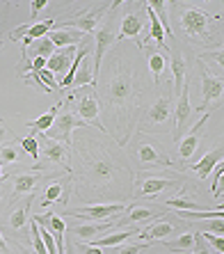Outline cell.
<instances>
[{
	"label": "cell",
	"instance_id": "52",
	"mask_svg": "<svg viewBox=\"0 0 224 254\" xmlns=\"http://www.w3.org/2000/svg\"><path fill=\"white\" fill-rule=\"evenodd\" d=\"M23 254H28V252H25V250H23Z\"/></svg>",
	"mask_w": 224,
	"mask_h": 254
},
{
	"label": "cell",
	"instance_id": "24",
	"mask_svg": "<svg viewBox=\"0 0 224 254\" xmlns=\"http://www.w3.org/2000/svg\"><path fill=\"white\" fill-rule=\"evenodd\" d=\"M135 234H140V231L133 227V229L117 231V234H110V236H103V238H99V241L89 243V245H96V248H112V245H121V243H126V238L135 236Z\"/></svg>",
	"mask_w": 224,
	"mask_h": 254
},
{
	"label": "cell",
	"instance_id": "50",
	"mask_svg": "<svg viewBox=\"0 0 224 254\" xmlns=\"http://www.w3.org/2000/svg\"><path fill=\"white\" fill-rule=\"evenodd\" d=\"M2 179H5V174H2V170H0V181H2Z\"/></svg>",
	"mask_w": 224,
	"mask_h": 254
},
{
	"label": "cell",
	"instance_id": "49",
	"mask_svg": "<svg viewBox=\"0 0 224 254\" xmlns=\"http://www.w3.org/2000/svg\"><path fill=\"white\" fill-rule=\"evenodd\" d=\"M2 135H5V128H0V140H2Z\"/></svg>",
	"mask_w": 224,
	"mask_h": 254
},
{
	"label": "cell",
	"instance_id": "20",
	"mask_svg": "<svg viewBox=\"0 0 224 254\" xmlns=\"http://www.w3.org/2000/svg\"><path fill=\"white\" fill-rule=\"evenodd\" d=\"M137 156H140L142 165H169V158H165L163 154H158L151 144L142 142L140 149H137Z\"/></svg>",
	"mask_w": 224,
	"mask_h": 254
},
{
	"label": "cell",
	"instance_id": "46",
	"mask_svg": "<svg viewBox=\"0 0 224 254\" xmlns=\"http://www.w3.org/2000/svg\"><path fill=\"white\" fill-rule=\"evenodd\" d=\"M0 252L9 254V248H7V243H5V238H2V234H0Z\"/></svg>",
	"mask_w": 224,
	"mask_h": 254
},
{
	"label": "cell",
	"instance_id": "17",
	"mask_svg": "<svg viewBox=\"0 0 224 254\" xmlns=\"http://www.w3.org/2000/svg\"><path fill=\"white\" fill-rule=\"evenodd\" d=\"M222 156H224V149H222V147H218V149H213V151H208V154L204 156V158H201L199 163L195 165V172L199 174V179H206L208 174H211V172L215 170L220 163H222Z\"/></svg>",
	"mask_w": 224,
	"mask_h": 254
},
{
	"label": "cell",
	"instance_id": "22",
	"mask_svg": "<svg viewBox=\"0 0 224 254\" xmlns=\"http://www.w3.org/2000/svg\"><path fill=\"white\" fill-rule=\"evenodd\" d=\"M169 186H171L169 179H163V177H149V179H144V184H142L140 195H144V197H156L158 192H163L165 188H169Z\"/></svg>",
	"mask_w": 224,
	"mask_h": 254
},
{
	"label": "cell",
	"instance_id": "28",
	"mask_svg": "<svg viewBox=\"0 0 224 254\" xmlns=\"http://www.w3.org/2000/svg\"><path fill=\"white\" fill-rule=\"evenodd\" d=\"M171 71H174V94L178 96L183 85H185V62H183V58H178V55L171 58Z\"/></svg>",
	"mask_w": 224,
	"mask_h": 254
},
{
	"label": "cell",
	"instance_id": "51",
	"mask_svg": "<svg viewBox=\"0 0 224 254\" xmlns=\"http://www.w3.org/2000/svg\"><path fill=\"white\" fill-rule=\"evenodd\" d=\"M0 48H2V37H0Z\"/></svg>",
	"mask_w": 224,
	"mask_h": 254
},
{
	"label": "cell",
	"instance_id": "16",
	"mask_svg": "<svg viewBox=\"0 0 224 254\" xmlns=\"http://www.w3.org/2000/svg\"><path fill=\"white\" fill-rule=\"evenodd\" d=\"M37 186H39V177L32 174V172H23V174H16L14 177V190L12 195L14 197H23V195H30L35 192Z\"/></svg>",
	"mask_w": 224,
	"mask_h": 254
},
{
	"label": "cell",
	"instance_id": "38",
	"mask_svg": "<svg viewBox=\"0 0 224 254\" xmlns=\"http://www.w3.org/2000/svg\"><path fill=\"white\" fill-rule=\"evenodd\" d=\"M21 147H23L30 156H35V158L39 156V142H37V137H35V135L23 137V140H21Z\"/></svg>",
	"mask_w": 224,
	"mask_h": 254
},
{
	"label": "cell",
	"instance_id": "12",
	"mask_svg": "<svg viewBox=\"0 0 224 254\" xmlns=\"http://www.w3.org/2000/svg\"><path fill=\"white\" fill-rule=\"evenodd\" d=\"M201 94H204V103H201L199 110H206L208 101L222 96V80L215 78V76H211L206 66H201Z\"/></svg>",
	"mask_w": 224,
	"mask_h": 254
},
{
	"label": "cell",
	"instance_id": "18",
	"mask_svg": "<svg viewBox=\"0 0 224 254\" xmlns=\"http://www.w3.org/2000/svg\"><path fill=\"white\" fill-rule=\"evenodd\" d=\"M110 227H112L110 220H103V222H85V225L71 227V234L85 241V238H94V236H99V234H106Z\"/></svg>",
	"mask_w": 224,
	"mask_h": 254
},
{
	"label": "cell",
	"instance_id": "30",
	"mask_svg": "<svg viewBox=\"0 0 224 254\" xmlns=\"http://www.w3.org/2000/svg\"><path fill=\"white\" fill-rule=\"evenodd\" d=\"M44 156H46V160H53V163H59V165H64L66 170H71V167L66 165V149L62 147V144H57V142H53V140L48 142Z\"/></svg>",
	"mask_w": 224,
	"mask_h": 254
},
{
	"label": "cell",
	"instance_id": "42",
	"mask_svg": "<svg viewBox=\"0 0 224 254\" xmlns=\"http://www.w3.org/2000/svg\"><path fill=\"white\" fill-rule=\"evenodd\" d=\"M46 5H48L46 0H37V2H30V12H32V18H35L37 14L42 12V9H44Z\"/></svg>",
	"mask_w": 224,
	"mask_h": 254
},
{
	"label": "cell",
	"instance_id": "33",
	"mask_svg": "<svg viewBox=\"0 0 224 254\" xmlns=\"http://www.w3.org/2000/svg\"><path fill=\"white\" fill-rule=\"evenodd\" d=\"M149 218H154V211H149L144 206H133L128 213V218H124L119 225H135V222H147Z\"/></svg>",
	"mask_w": 224,
	"mask_h": 254
},
{
	"label": "cell",
	"instance_id": "27",
	"mask_svg": "<svg viewBox=\"0 0 224 254\" xmlns=\"http://www.w3.org/2000/svg\"><path fill=\"white\" fill-rule=\"evenodd\" d=\"M59 108H62L59 103H57V106H53L46 115H42L39 119H35V122H28V126H30L32 130H42V133H46V130L51 128V126H53L55 117H57V113H59Z\"/></svg>",
	"mask_w": 224,
	"mask_h": 254
},
{
	"label": "cell",
	"instance_id": "48",
	"mask_svg": "<svg viewBox=\"0 0 224 254\" xmlns=\"http://www.w3.org/2000/svg\"><path fill=\"white\" fill-rule=\"evenodd\" d=\"M64 254H76V248H73L71 243H66V245H64Z\"/></svg>",
	"mask_w": 224,
	"mask_h": 254
},
{
	"label": "cell",
	"instance_id": "37",
	"mask_svg": "<svg viewBox=\"0 0 224 254\" xmlns=\"http://www.w3.org/2000/svg\"><path fill=\"white\" fill-rule=\"evenodd\" d=\"M87 83H92V73H89V64H87V60H83L80 73H76V78H73V85H87Z\"/></svg>",
	"mask_w": 224,
	"mask_h": 254
},
{
	"label": "cell",
	"instance_id": "29",
	"mask_svg": "<svg viewBox=\"0 0 224 254\" xmlns=\"http://www.w3.org/2000/svg\"><path fill=\"white\" fill-rule=\"evenodd\" d=\"M149 69H151V73H154V80L156 85L160 83V76L165 73L167 69V58L160 51H154V53H149Z\"/></svg>",
	"mask_w": 224,
	"mask_h": 254
},
{
	"label": "cell",
	"instance_id": "21",
	"mask_svg": "<svg viewBox=\"0 0 224 254\" xmlns=\"http://www.w3.org/2000/svg\"><path fill=\"white\" fill-rule=\"evenodd\" d=\"M144 12L149 14V21H151V28H149V37H144V44L149 42V39H154V42H158L160 46H165V28H163V23H160V18L156 16L154 9H149L147 5H144ZM142 44V46H144Z\"/></svg>",
	"mask_w": 224,
	"mask_h": 254
},
{
	"label": "cell",
	"instance_id": "26",
	"mask_svg": "<svg viewBox=\"0 0 224 254\" xmlns=\"http://www.w3.org/2000/svg\"><path fill=\"white\" fill-rule=\"evenodd\" d=\"M28 211H30V199H25L23 204H21V206H16L12 211V215H9V220H7V222H9V227H12V229H23L25 225H28Z\"/></svg>",
	"mask_w": 224,
	"mask_h": 254
},
{
	"label": "cell",
	"instance_id": "8",
	"mask_svg": "<svg viewBox=\"0 0 224 254\" xmlns=\"http://www.w3.org/2000/svg\"><path fill=\"white\" fill-rule=\"evenodd\" d=\"M130 94H133V73H130V71H124V73H119V76L112 78V83H110L112 103L124 106L126 101L130 99Z\"/></svg>",
	"mask_w": 224,
	"mask_h": 254
},
{
	"label": "cell",
	"instance_id": "44",
	"mask_svg": "<svg viewBox=\"0 0 224 254\" xmlns=\"http://www.w3.org/2000/svg\"><path fill=\"white\" fill-rule=\"evenodd\" d=\"M85 254H103L101 252V248H96V245H85Z\"/></svg>",
	"mask_w": 224,
	"mask_h": 254
},
{
	"label": "cell",
	"instance_id": "39",
	"mask_svg": "<svg viewBox=\"0 0 224 254\" xmlns=\"http://www.w3.org/2000/svg\"><path fill=\"white\" fill-rule=\"evenodd\" d=\"M201 238H206V241L211 243L213 248L218 250V254L224 252V238H222V234H204Z\"/></svg>",
	"mask_w": 224,
	"mask_h": 254
},
{
	"label": "cell",
	"instance_id": "32",
	"mask_svg": "<svg viewBox=\"0 0 224 254\" xmlns=\"http://www.w3.org/2000/svg\"><path fill=\"white\" fill-rule=\"evenodd\" d=\"M23 53H32V58H44V60H48L51 55L55 53V46L51 44V39H48V37H42V39L32 42V51H23Z\"/></svg>",
	"mask_w": 224,
	"mask_h": 254
},
{
	"label": "cell",
	"instance_id": "15",
	"mask_svg": "<svg viewBox=\"0 0 224 254\" xmlns=\"http://www.w3.org/2000/svg\"><path fill=\"white\" fill-rule=\"evenodd\" d=\"M83 32H78V30H66V28H55L48 39L53 44L55 48H64V46H78L80 39H83Z\"/></svg>",
	"mask_w": 224,
	"mask_h": 254
},
{
	"label": "cell",
	"instance_id": "5",
	"mask_svg": "<svg viewBox=\"0 0 224 254\" xmlns=\"http://www.w3.org/2000/svg\"><path fill=\"white\" fill-rule=\"evenodd\" d=\"M53 28H55V21H53V18H46V21H39V23L23 25V28L12 30V35H9V37H12V39H18V37H23V44H25V46H30L32 42H37V39L46 37Z\"/></svg>",
	"mask_w": 224,
	"mask_h": 254
},
{
	"label": "cell",
	"instance_id": "13",
	"mask_svg": "<svg viewBox=\"0 0 224 254\" xmlns=\"http://www.w3.org/2000/svg\"><path fill=\"white\" fill-rule=\"evenodd\" d=\"M169 117H171V101L167 99V96H163V99H158L154 106L147 110L144 122H147V124H165Z\"/></svg>",
	"mask_w": 224,
	"mask_h": 254
},
{
	"label": "cell",
	"instance_id": "4",
	"mask_svg": "<svg viewBox=\"0 0 224 254\" xmlns=\"http://www.w3.org/2000/svg\"><path fill=\"white\" fill-rule=\"evenodd\" d=\"M101 108H99V101H96V96L92 94V92H83L80 94V99H78V119H83V122H89V124L99 126L101 130L103 128V124H101Z\"/></svg>",
	"mask_w": 224,
	"mask_h": 254
},
{
	"label": "cell",
	"instance_id": "1",
	"mask_svg": "<svg viewBox=\"0 0 224 254\" xmlns=\"http://www.w3.org/2000/svg\"><path fill=\"white\" fill-rule=\"evenodd\" d=\"M181 25H183V30L188 32V37L204 42L208 35V14L204 12V9H199V7L188 5L181 14Z\"/></svg>",
	"mask_w": 224,
	"mask_h": 254
},
{
	"label": "cell",
	"instance_id": "9",
	"mask_svg": "<svg viewBox=\"0 0 224 254\" xmlns=\"http://www.w3.org/2000/svg\"><path fill=\"white\" fill-rule=\"evenodd\" d=\"M76 51H78V46L55 48V53L46 60V71H51V73H64L66 76L71 62H73V58H76Z\"/></svg>",
	"mask_w": 224,
	"mask_h": 254
},
{
	"label": "cell",
	"instance_id": "40",
	"mask_svg": "<svg viewBox=\"0 0 224 254\" xmlns=\"http://www.w3.org/2000/svg\"><path fill=\"white\" fill-rule=\"evenodd\" d=\"M222 177H224V167L218 165V172H215V181H213V195H222Z\"/></svg>",
	"mask_w": 224,
	"mask_h": 254
},
{
	"label": "cell",
	"instance_id": "3",
	"mask_svg": "<svg viewBox=\"0 0 224 254\" xmlns=\"http://www.w3.org/2000/svg\"><path fill=\"white\" fill-rule=\"evenodd\" d=\"M114 39H117V35L112 32L110 23H103L99 28V32H96V53H94V69H92V85L96 83V76H99L101 71V62H103V55H106V51L114 44Z\"/></svg>",
	"mask_w": 224,
	"mask_h": 254
},
{
	"label": "cell",
	"instance_id": "43",
	"mask_svg": "<svg viewBox=\"0 0 224 254\" xmlns=\"http://www.w3.org/2000/svg\"><path fill=\"white\" fill-rule=\"evenodd\" d=\"M42 69H46V60H44V58H35V60H32V71L37 73V71H42Z\"/></svg>",
	"mask_w": 224,
	"mask_h": 254
},
{
	"label": "cell",
	"instance_id": "2",
	"mask_svg": "<svg viewBox=\"0 0 224 254\" xmlns=\"http://www.w3.org/2000/svg\"><path fill=\"white\" fill-rule=\"evenodd\" d=\"M80 126H85L83 119H78L73 113H62L55 117L53 126L46 130V137L48 140H62L64 144H73L71 142V130L73 128H80Z\"/></svg>",
	"mask_w": 224,
	"mask_h": 254
},
{
	"label": "cell",
	"instance_id": "47",
	"mask_svg": "<svg viewBox=\"0 0 224 254\" xmlns=\"http://www.w3.org/2000/svg\"><path fill=\"white\" fill-rule=\"evenodd\" d=\"M211 60H215V62H218L220 66L224 64V60H222V53H211Z\"/></svg>",
	"mask_w": 224,
	"mask_h": 254
},
{
	"label": "cell",
	"instance_id": "36",
	"mask_svg": "<svg viewBox=\"0 0 224 254\" xmlns=\"http://www.w3.org/2000/svg\"><path fill=\"white\" fill-rule=\"evenodd\" d=\"M18 160V151L12 144H5L0 147V165H9V163H16Z\"/></svg>",
	"mask_w": 224,
	"mask_h": 254
},
{
	"label": "cell",
	"instance_id": "10",
	"mask_svg": "<svg viewBox=\"0 0 224 254\" xmlns=\"http://www.w3.org/2000/svg\"><path fill=\"white\" fill-rule=\"evenodd\" d=\"M124 211V204H108V206H83V208H73L71 215L73 218H83V220H108L110 215H117V213Z\"/></svg>",
	"mask_w": 224,
	"mask_h": 254
},
{
	"label": "cell",
	"instance_id": "45",
	"mask_svg": "<svg viewBox=\"0 0 224 254\" xmlns=\"http://www.w3.org/2000/svg\"><path fill=\"white\" fill-rule=\"evenodd\" d=\"M192 254H208V250L199 243V236H197V245H195V252H192Z\"/></svg>",
	"mask_w": 224,
	"mask_h": 254
},
{
	"label": "cell",
	"instance_id": "25",
	"mask_svg": "<svg viewBox=\"0 0 224 254\" xmlns=\"http://www.w3.org/2000/svg\"><path fill=\"white\" fill-rule=\"evenodd\" d=\"M64 190H69V184H64V181H55L53 186H48L46 192H44V199H42V206H51V204H55V201L62 199V195H64Z\"/></svg>",
	"mask_w": 224,
	"mask_h": 254
},
{
	"label": "cell",
	"instance_id": "23",
	"mask_svg": "<svg viewBox=\"0 0 224 254\" xmlns=\"http://www.w3.org/2000/svg\"><path fill=\"white\" fill-rule=\"evenodd\" d=\"M174 234V225H169V222H156V225H151L149 229H144L140 234L142 238H147V241H163V238L171 236Z\"/></svg>",
	"mask_w": 224,
	"mask_h": 254
},
{
	"label": "cell",
	"instance_id": "14",
	"mask_svg": "<svg viewBox=\"0 0 224 254\" xmlns=\"http://www.w3.org/2000/svg\"><path fill=\"white\" fill-rule=\"evenodd\" d=\"M190 94H188V85H183L181 94H178V103H176V133L174 137H181V133L185 130V124H188V117H190Z\"/></svg>",
	"mask_w": 224,
	"mask_h": 254
},
{
	"label": "cell",
	"instance_id": "34",
	"mask_svg": "<svg viewBox=\"0 0 224 254\" xmlns=\"http://www.w3.org/2000/svg\"><path fill=\"white\" fill-rule=\"evenodd\" d=\"M165 245L169 250H174V252H178V250H195L197 236H195V234H181L176 241H167Z\"/></svg>",
	"mask_w": 224,
	"mask_h": 254
},
{
	"label": "cell",
	"instance_id": "41",
	"mask_svg": "<svg viewBox=\"0 0 224 254\" xmlns=\"http://www.w3.org/2000/svg\"><path fill=\"white\" fill-rule=\"evenodd\" d=\"M144 248H149V243H137V245H124V248H119L117 250V254H140Z\"/></svg>",
	"mask_w": 224,
	"mask_h": 254
},
{
	"label": "cell",
	"instance_id": "7",
	"mask_svg": "<svg viewBox=\"0 0 224 254\" xmlns=\"http://www.w3.org/2000/svg\"><path fill=\"white\" fill-rule=\"evenodd\" d=\"M37 225L46 227L51 234H55V248H57V254H64V231H66V225L64 220L55 215V213H46V215H35L32 218Z\"/></svg>",
	"mask_w": 224,
	"mask_h": 254
},
{
	"label": "cell",
	"instance_id": "19",
	"mask_svg": "<svg viewBox=\"0 0 224 254\" xmlns=\"http://www.w3.org/2000/svg\"><path fill=\"white\" fill-rule=\"evenodd\" d=\"M144 28V14L142 12H130L121 21V35L119 37H137L140 30Z\"/></svg>",
	"mask_w": 224,
	"mask_h": 254
},
{
	"label": "cell",
	"instance_id": "11",
	"mask_svg": "<svg viewBox=\"0 0 224 254\" xmlns=\"http://www.w3.org/2000/svg\"><path fill=\"white\" fill-rule=\"evenodd\" d=\"M101 14H103V7L94 9V12L80 14V16H73V18H69V21H64V23L55 25V28H66V30L71 28V30H78V32L87 35V32H92V30L96 28V23L101 21Z\"/></svg>",
	"mask_w": 224,
	"mask_h": 254
},
{
	"label": "cell",
	"instance_id": "6",
	"mask_svg": "<svg viewBox=\"0 0 224 254\" xmlns=\"http://www.w3.org/2000/svg\"><path fill=\"white\" fill-rule=\"evenodd\" d=\"M206 124H208V115H204V117L199 119V124L190 130L188 135H185V137H178V156H181L183 160L192 158V154H195L197 147H199V140H201V135H204V128H206Z\"/></svg>",
	"mask_w": 224,
	"mask_h": 254
},
{
	"label": "cell",
	"instance_id": "35",
	"mask_svg": "<svg viewBox=\"0 0 224 254\" xmlns=\"http://www.w3.org/2000/svg\"><path fill=\"white\" fill-rule=\"evenodd\" d=\"M30 236H32V245H35L37 254H48L46 245H44L42 236H39V225H37L35 220H32V222H30Z\"/></svg>",
	"mask_w": 224,
	"mask_h": 254
},
{
	"label": "cell",
	"instance_id": "31",
	"mask_svg": "<svg viewBox=\"0 0 224 254\" xmlns=\"http://www.w3.org/2000/svg\"><path fill=\"white\" fill-rule=\"evenodd\" d=\"M92 174H94L96 181H110L112 174H114V165L106 158L94 160V163H92Z\"/></svg>",
	"mask_w": 224,
	"mask_h": 254
}]
</instances>
